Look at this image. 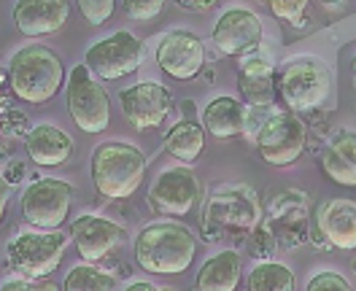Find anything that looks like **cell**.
<instances>
[{
  "mask_svg": "<svg viewBox=\"0 0 356 291\" xmlns=\"http://www.w3.org/2000/svg\"><path fill=\"white\" fill-rule=\"evenodd\" d=\"M146 176V157L138 146L108 140L92 154V183L106 200H127Z\"/></svg>",
  "mask_w": 356,
  "mask_h": 291,
  "instance_id": "2",
  "label": "cell"
},
{
  "mask_svg": "<svg viewBox=\"0 0 356 291\" xmlns=\"http://www.w3.org/2000/svg\"><path fill=\"white\" fill-rule=\"evenodd\" d=\"M278 90L284 103L297 113H313L327 106L332 73L318 57H294L281 67Z\"/></svg>",
  "mask_w": 356,
  "mask_h": 291,
  "instance_id": "4",
  "label": "cell"
},
{
  "mask_svg": "<svg viewBox=\"0 0 356 291\" xmlns=\"http://www.w3.org/2000/svg\"><path fill=\"white\" fill-rule=\"evenodd\" d=\"M156 65L170 78L192 81L202 73L205 65V46L189 30H170L156 46Z\"/></svg>",
  "mask_w": 356,
  "mask_h": 291,
  "instance_id": "13",
  "label": "cell"
},
{
  "mask_svg": "<svg viewBox=\"0 0 356 291\" xmlns=\"http://www.w3.org/2000/svg\"><path fill=\"white\" fill-rule=\"evenodd\" d=\"M259 222V200L248 186H224L205 208V224L216 229H254Z\"/></svg>",
  "mask_w": 356,
  "mask_h": 291,
  "instance_id": "12",
  "label": "cell"
},
{
  "mask_svg": "<svg viewBox=\"0 0 356 291\" xmlns=\"http://www.w3.org/2000/svg\"><path fill=\"white\" fill-rule=\"evenodd\" d=\"M11 90L24 103H46L51 100L65 78L63 60L49 46H24L8 63Z\"/></svg>",
  "mask_w": 356,
  "mask_h": 291,
  "instance_id": "3",
  "label": "cell"
},
{
  "mask_svg": "<svg viewBox=\"0 0 356 291\" xmlns=\"http://www.w3.org/2000/svg\"><path fill=\"white\" fill-rule=\"evenodd\" d=\"M73 186L60 178H41L22 194V216L41 232H54L70 213Z\"/></svg>",
  "mask_w": 356,
  "mask_h": 291,
  "instance_id": "8",
  "label": "cell"
},
{
  "mask_svg": "<svg viewBox=\"0 0 356 291\" xmlns=\"http://www.w3.org/2000/svg\"><path fill=\"white\" fill-rule=\"evenodd\" d=\"M67 113L73 124L81 133H103L111 122V100L106 87L89 73V67L81 63L70 70L67 78Z\"/></svg>",
  "mask_w": 356,
  "mask_h": 291,
  "instance_id": "5",
  "label": "cell"
},
{
  "mask_svg": "<svg viewBox=\"0 0 356 291\" xmlns=\"http://www.w3.org/2000/svg\"><path fill=\"white\" fill-rule=\"evenodd\" d=\"M70 17V6L65 0H22L14 6V24L27 38L51 35L63 30Z\"/></svg>",
  "mask_w": 356,
  "mask_h": 291,
  "instance_id": "16",
  "label": "cell"
},
{
  "mask_svg": "<svg viewBox=\"0 0 356 291\" xmlns=\"http://www.w3.org/2000/svg\"><path fill=\"white\" fill-rule=\"evenodd\" d=\"M181 111L186 113V116L195 113V100H184V103H181Z\"/></svg>",
  "mask_w": 356,
  "mask_h": 291,
  "instance_id": "36",
  "label": "cell"
},
{
  "mask_svg": "<svg viewBox=\"0 0 356 291\" xmlns=\"http://www.w3.org/2000/svg\"><path fill=\"white\" fill-rule=\"evenodd\" d=\"M178 6H181L184 11H208V8H213L216 3H211V0H178Z\"/></svg>",
  "mask_w": 356,
  "mask_h": 291,
  "instance_id": "32",
  "label": "cell"
},
{
  "mask_svg": "<svg viewBox=\"0 0 356 291\" xmlns=\"http://www.w3.org/2000/svg\"><path fill=\"white\" fill-rule=\"evenodd\" d=\"M119 106L135 130H156L168 119L173 97L156 81H138L119 92Z\"/></svg>",
  "mask_w": 356,
  "mask_h": 291,
  "instance_id": "11",
  "label": "cell"
},
{
  "mask_svg": "<svg viewBox=\"0 0 356 291\" xmlns=\"http://www.w3.org/2000/svg\"><path fill=\"white\" fill-rule=\"evenodd\" d=\"M238 87L254 108H265L275 100V70L265 57H248L238 67Z\"/></svg>",
  "mask_w": 356,
  "mask_h": 291,
  "instance_id": "20",
  "label": "cell"
},
{
  "mask_svg": "<svg viewBox=\"0 0 356 291\" xmlns=\"http://www.w3.org/2000/svg\"><path fill=\"white\" fill-rule=\"evenodd\" d=\"M35 291H60L54 283H49V281H44V283H35Z\"/></svg>",
  "mask_w": 356,
  "mask_h": 291,
  "instance_id": "37",
  "label": "cell"
},
{
  "mask_svg": "<svg viewBox=\"0 0 356 291\" xmlns=\"http://www.w3.org/2000/svg\"><path fill=\"white\" fill-rule=\"evenodd\" d=\"M273 248H275L273 235L267 232L265 226H257L254 235L248 238V251H251V256H257V259H262V262H273V259H270Z\"/></svg>",
  "mask_w": 356,
  "mask_h": 291,
  "instance_id": "29",
  "label": "cell"
},
{
  "mask_svg": "<svg viewBox=\"0 0 356 291\" xmlns=\"http://www.w3.org/2000/svg\"><path fill=\"white\" fill-rule=\"evenodd\" d=\"M65 291H113V278L95 265H79L65 275Z\"/></svg>",
  "mask_w": 356,
  "mask_h": 291,
  "instance_id": "25",
  "label": "cell"
},
{
  "mask_svg": "<svg viewBox=\"0 0 356 291\" xmlns=\"http://www.w3.org/2000/svg\"><path fill=\"white\" fill-rule=\"evenodd\" d=\"M140 57H143L140 41L135 38L133 33L119 30V33H113L108 38L89 46L84 65L89 67L92 76H97L103 81H119V78H124V76L138 70Z\"/></svg>",
  "mask_w": 356,
  "mask_h": 291,
  "instance_id": "9",
  "label": "cell"
},
{
  "mask_svg": "<svg viewBox=\"0 0 356 291\" xmlns=\"http://www.w3.org/2000/svg\"><path fill=\"white\" fill-rule=\"evenodd\" d=\"M65 246V235L57 229L54 232H22L6 248L8 267L27 278H46L60 267Z\"/></svg>",
  "mask_w": 356,
  "mask_h": 291,
  "instance_id": "6",
  "label": "cell"
},
{
  "mask_svg": "<svg viewBox=\"0 0 356 291\" xmlns=\"http://www.w3.org/2000/svg\"><path fill=\"white\" fill-rule=\"evenodd\" d=\"M79 8H81V17L89 24H103L106 19H111L116 6H113L111 0H81Z\"/></svg>",
  "mask_w": 356,
  "mask_h": 291,
  "instance_id": "28",
  "label": "cell"
},
{
  "mask_svg": "<svg viewBox=\"0 0 356 291\" xmlns=\"http://www.w3.org/2000/svg\"><path fill=\"white\" fill-rule=\"evenodd\" d=\"M127 238V229L103 216H79L70 226V240L84 262H100Z\"/></svg>",
  "mask_w": 356,
  "mask_h": 291,
  "instance_id": "15",
  "label": "cell"
},
{
  "mask_svg": "<svg viewBox=\"0 0 356 291\" xmlns=\"http://www.w3.org/2000/svg\"><path fill=\"white\" fill-rule=\"evenodd\" d=\"M321 170L340 186H356V133L337 130L321 151Z\"/></svg>",
  "mask_w": 356,
  "mask_h": 291,
  "instance_id": "19",
  "label": "cell"
},
{
  "mask_svg": "<svg viewBox=\"0 0 356 291\" xmlns=\"http://www.w3.org/2000/svg\"><path fill=\"white\" fill-rule=\"evenodd\" d=\"M308 291H354L351 283L337 272H318L308 281Z\"/></svg>",
  "mask_w": 356,
  "mask_h": 291,
  "instance_id": "30",
  "label": "cell"
},
{
  "mask_svg": "<svg viewBox=\"0 0 356 291\" xmlns=\"http://www.w3.org/2000/svg\"><path fill=\"white\" fill-rule=\"evenodd\" d=\"M245 122H248V111H245L243 103H238L235 97H216L202 111L205 133H211L219 140L238 138L245 130Z\"/></svg>",
  "mask_w": 356,
  "mask_h": 291,
  "instance_id": "21",
  "label": "cell"
},
{
  "mask_svg": "<svg viewBox=\"0 0 356 291\" xmlns=\"http://www.w3.org/2000/svg\"><path fill=\"white\" fill-rule=\"evenodd\" d=\"M165 11V3L162 0H127L124 3V14L135 19V22H149Z\"/></svg>",
  "mask_w": 356,
  "mask_h": 291,
  "instance_id": "27",
  "label": "cell"
},
{
  "mask_svg": "<svg viewBox=\"0 0 356 291\" xmlns=\"http://www.w3.org/2000/svg\"><path fill=\"white\" fill-rule=\"evenodd\" d=\"M241 283V256L219 251L197 272V291H235Z\"/></svg>",
  "mask_w": 356,
  "mask_h": 291,
  "instance_id": "22",
  "label": "cell"
},
{
  "mask_svg": "<svg viewBox=\"0 0 356 291\" xmlns=\"http://www.w3.org/2000/svg\"><path fill=\"white\" fill-rule=\"evenodd\" d=\"M316 229L318 235L340 251L356 248V202L330 200L316 210Z\"/></svg>",
  "mask_w": 356,
  "mask_h": 291,
  "instance_id": "17",
  "label": "cell"
},
{
  "mask_svg": "<svg viewBox=\"0 0 356 291\" xmlns=\"http://www.w3.org/2000/svg\"><path fill=\"white\" fill-rule=\"evenodd\" d=\"M0 291H35V283H27V281H6Z\"/></svg>",
  "mask_w": 356,
  "mask_h": 291,
  "instance_id": "33",
  "label": "cell"
},
{
  "mask_svg": "<svg viewBox=\"0 0 356 291\" xmlns=\"http://www.w3.org/2000/svg\"><path fill=\"white\" fill-rule=\"evenodd\" d=\"M267 8H270V14H273V17L286 19V22L300 27L302 19H305L308 3H302V0H273V3H267Z\"/></svg>",
  "mask_w": 356,
  "mask_h": 291,
  "instance_id": "26",
  "label": "cell"
},
{
  "mask_svg": "<svg viewBox=\"0 0 356 291\" xmlns=\"http://www.w3.org/2000/svg\"><path fill=\"white\" fill-rule=\"evenodd\" d=\"M197 253V238L192 229L176 222H156L140 229L135 240V262L154 275L186 272Z\"/></svg>",
  "mask_w": 356,
  "mask_h": 291,
  "instance_id": "1",
  "label": "cell"
},
{
  "mask_svg": "<svg viewBox=\"0 0 356 291\" xmlns=\"http://www.w3.org/2000/svg\"><path fill=\"white\" fill-rule=\"evenodd\" d=\"M213 46L227 57H243L251 54L262 41V22L248 8H227L219 22L213 24Z\"/></svg>",
  "mask_w": 356,
  "mask_h": 291,
  "instance_id": "14",
  "label": "cell"
},
{
  "mask_svg": "<svg viewBox=\"0 0 356 291\" xmlns=\"http://www.w3.org/2000/svg\"><path fill=\"white\" fill-rule=\"evenodd\" d=\"M351 65H354V70H356V57H354V63H351Z\"/></svg>",
  "mask_w": 356,
  "mask_h": 291,
  "instance_id": "38",
  "label": "cell"
},
{
  "mask_svg": "<svg viewBox=\"0 0 356 291\" xmlns=\"http://www.w3.org/2000/svg\"><path fill=\"white\" fill-rule=\"evenodd\" d=\"M165 149L181 162H195L205 149V130L192 119H181L165 135Z\"/></svg>",
  "mask_w": 356,
  "mask_h": 291,
  "instance_id": "23",
  "label": "cell"
},
{
  "mask_svg": "<svg viewBox=\"0 0 356 291\" xmlns=\"http://www.w3.org/2000/svg\"><path fill=\"white\" fill-rule=\"evenodd\" d=\"M24 149L38 167H57L73 154V138L54 124H35L24 138Z\"/></svg>",
  "mask_w": 356,
  "mask_h": 291,
  "instance_id": "18",
  "label": "cell"
},
{
  "mask_svg": "<svg viewBox=\"0 0 356 291\" xmlns=\"http://www.w3.org/2000/svg\"><path fill=\"white\" fill-rule=\"evenodd\" d=\"M22 178H24L22 165H11V167H8V181H22Z\"/></svg>",
  "mask_w": 356,
  "mask_h": 291,
  "instance_id": "35",
  "label": "cell"
},
{
  "mask_svg": "<svg viewBox=\"0 0 356 291\" xmlns=\"http://www.w3.org/2000/svg\"><path fill=\"white\" fill-rule=\"evenodd\" d=\"M200 200V181L189 167L162 170L149 189V205L159 216H186Z\"/></svg>",
  "mask_w": 356,
  "mask_h": 291,
  "instance_id": "10",
  "label": "cell"
},
{
  "mask_svg": "<svg viewBox=\"0 0 356 291\" xmlns=\"http://www.w3.org/2000/svg\"><path fill=\"white\" fill-rule=\"evenodd\" d=\"M8 200H11V186H8V181L0 176V222L8 213Z\"/></svg>",
  "mask_w": 356,
  "mask_h": 291,
  "instance_id": "31",
  "label": "cell"
},
{
  "mask_svg": "<svg viewBox=\"0 0 356 291\" xmlns=\"http://www.w3.org/2000/svg\"><path fill=\"white\" fill-rule=\"evenodd\" d=\"M305 143H308V130H305L302 119L289 111L273 113L257 133L259 157L275 167L297 162L305 151Z\"/></svg>",
  "mask_w": 356,
  "mask_h": 291,
  "instance_id": "7",
  "label": "cell"
},
{
  "mask_svg": "<svg viewBox=\"0 0 356 291\" xmlns=\"http://www.w3.org/2000/svg\"><path fill=\"white\" fill-rule=\"evenodd\" d=\"M248 291H294V272L281 262H262L248 275Z\"/></svg>",
  "mask_w": 356,
  "mask_h": 291,
  "instance_id": "24",
  "label": "cell"
},
{
  "mask_svg": "<svg viewBox=\"0 0 356 291\" xmlns=\"http://www.w3.org/2000/svg\"><path fill=\"white\" fill-rule=\"evenodd\" d=\"M124 291H173V289H159V286H154V283H146V281H135V283H130Z\"/></svg>",
  "mask_w": 356,
  "mask_h": 291,
  "instance_id": "34",
  "label": "cell"
}]
</instances>
